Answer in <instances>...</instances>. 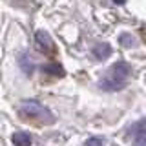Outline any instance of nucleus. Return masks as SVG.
Here are the masks:
<instances>
[{
    "label": "nucleus",
    "instance_id": "obj_1",
    "mask_svg": "<svg viewBox=\"0 0 146 146\" xmlns=\"http://www.w3.org/2000/svg\"><path fill=\"white\" fill-rule=\"evenodd\" d=\"M18 113L26 121L36 122V124H49V122H53L51 111L46 106H42L40 102H36V100H26V102H22L20 108H18Z\"/></svg>",
    "mask_w": 146,
    "mask_h": 146
},
{
    "label": "nucleus",
    "instance_id": "obj_2",
    "mask_svg": "<svg viewBox=\"0 0 146 146\" xmlns=\"http://www.w3.org/2000/svg\"><path fill=\"white\" fill-rule=\"evenodd\" d=\"M128 77H130V66L124 60H119L111 66L110 75L100 82V88L106 91H119L126 86Z\"/></svg>",
    "mask_w": 146,
    "mask_h": 146
},
{
    "label": "nucleus",
    "instance_id": "obj_3",
    "mask_svg": "<svg viewBox=\"0 0 146 146\" xmlns=\"http://www.w3.org/2000/svg\"><path fill=\"white\" fill-rule=\"evenodd\" d=\"M35 44H36V48H38V51L44 53V55H49V57H51V55L57 53V46H55L53 38L46 33V31H36L35 33Z\"/></svg>",
    "mask_w": 146,
    "mask_h": 146
},
{
    "label": "nucleus",
    "instance_id": "obj_4",
    "mask_svg": "<svg viewBox=\"0 0 146 146\" xmlns=\"http://www.w3.org/2000/svg\"><path fill=\"white\" fill-rule=\"evenodd\" d=\"M46 75H53V77H64V68L58 62H48L40 68Z\"/></svg>",
    "mask_w": 146,
    "mask_h": 146
},
{
    "label": "nucleus",
    "instance_id": "obj_5",
    "mask_svg": "<svg viewBox=\"0 0 146 146\" xmlns=\"http://www.w3.org/2000/svg\"><path fill=\"white\" fill-rule=\"evenodd\" d=\"M11 143L15 146H31V135L26 133V131H17V133H13L11 137Z\"/></svg>",
    "mask_w": 146,
    "mask_h": 146
},
{
    "label": "nucleus",
    "instance_id": "obj_6",
    "mask_svg": "<svg viewBox=\"0 0 146 146\" xmlns=\"http://www.w3.org/2000/svg\"><path fill=\"white\" fill-rule=\"evenodd\" d=\"M93 55L99 60H104V58H108L110 55H111V46L110 44H97L93 48Z\"/></svg>",
    "mask_w": 146,
    "mask_h": 146
},
{
    "label": "nucleus",
    "instance_id": "obj_7",
    "mask_svg": "<svg viewBox=\"0 0 146 146\" xmlns=\"http://www.w3.org/2000/svg\"><path fill=\"white\" fill-rule=\"evenodd\" d=\"M135 146H146V124H141L135 135Z\"/></svg>",
    "mask_w": 146,
    "mask_h": 146
},
{
    "label": "nucleus",
    "instance_id": "obj_8",
    "mask_svg": "<svg viewBox=\"0 0 146 146\" xmlns=\"http://www.w3.org/2000/svg\"><path fill=\"white\" fill-rule=\"evenodd\" d=\"M119 42H121L122 48H131V46L135 44V40H133V36H131V35L124 33V35H121V36H119Z\"/></svg>",
    "mask_w": 146,
    "mask_h": 146
},
{
    "label": "nucleus",
    "instance_id": "obj_9",
    "mask_svg": "<svg viewBox=\"0 0 146 146\" xmlns=\"http://www.w3.org/2000/svg\"><path fill=\"white\" fill-rule=\"evenodd\" d=\"M84 146H104L102 143V139H97V137H91V139L86 141V144Z\"/></svg>",
    "mask_w": 146,
    "mask_h": 146
},
{
    "label": "nucleus",
    "instance_id": "obj_10",
    "mask_svg": "<svg viewBox=\"0 0 146 146\" xmlns=\"http://www.w3.org/2000/svg\"><path fill=\"white\" fill-rule=\"evenodd\" d=\"M113 2H115V4H119V6H121V4H124L126 0H113Z\"/></svg>",
    "mask_w": 146,
    "mask_h": 146
}]
</instances>
